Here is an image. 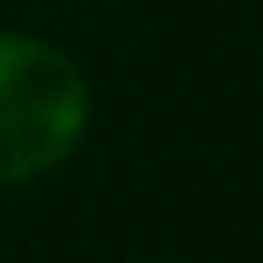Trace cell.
<instances>
[{"instance_id":"7a4b0ae2","label":"cell","mask_w":263,"mask_h":263,"mask_svg":"<svg viewBox=\"0 0 263 263\" xmlns=\"http://www.w3.org/2000/svg\"><path fill=\"white\" fill-rule=\"evenodd\" d=\"M140 263H156V258H140Z\"/></svg>"},{"instance_id":"6da1fadb","label":"cell","mask_w":263,"mask_h":263,"mask_svg":"<svg viewBox=\"0 0 263 263\" xmlns=\"http://www.w3.org/2000/svg\"><path fill=\"white\" fill-rule=\"evenodd\" d=\"M86 118L91 91L76 59L32 32H0V188L59 166Z\"/></svg>"}]
</instances>
